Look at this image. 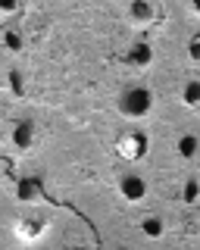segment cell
Instances as JSON below:
<instances>
[{"instance_id": "6da1fadb", "label": "cell", "mask_w": 200, "mask_h": 250, "mask_svg": "<svg viewBox=\"0 0 200 250\" xmlns=\"http://www.w3.org/2000/svg\"><path fill=\"white\" fill-rule=\"evenodd\" d=\"M150 106H153V94L147 88H128L125 97H122V113H125V116H135V119L147 116Z\"/></svg>"}, {"instance_id": "7a4b0ae2", "label": "cell", "mask_w": 200, "mask_h": 250, "mask_svg": "<svg viewBox=\"0 0 200 250\" xmlns=\"http://www.w3.org/2000/svg\"><path fill=\"white\" fill-rule=\"evenodd\" d=\"M144 147H147V138L144 135H125L119 141V153L128 156V160H138V156L144 153Z\"/></svg>"}, {"instance_id": "3957f363", "label": "cell", "mask_w": 200, "mask_h": 250, "mask_svg": "<svg viewBox=\"0 0 200 250\" xmlns=\"http://www.w3.org/2000/svg\"><path fill=\"white\" fill-rule=\"evenodd\" d=\"M119 188H122V194H125V200H144V194H147V185L138 175H122Z\"/></svg>"}, {"instance_id": "277c9868", "label": "cell", "mask_w": 200, "mask_h": 250, "mask_svg": "<svg viewBox=\"0 0 200 250\" xmlns=\"http://www.w3.org/2000/svg\"><path fill=\"white\" fill-rule=\"evenodd\" d=\"M32 138H35L32 122H19L16 128H13V144H16L19 150H28V147H32Z\"/></svg>"}, {"instance_id": "5b68a950", "label": "cell", "mask_w": 200, "mask_h": 250, "mask_svg": "<svg viewBox=\"0 0 200 250\" xmlns=\"http://www.w3.org/2000/svg\"><path fill=\"white\" fill-rule=\"evenodd\" d=\"M132 19L135 22H150L153 19V6L147 3V0H135L132 3Z\"/></svg>"}, {"instance_id": "8992f818", "label": "cell", "mask_w": 200, "mask_h": 250, "mask_svg": "<svg viewBox=\"0 0 200 250\" xmlns=\"http://www.w3.org/2000/svg\"><path fill=\"white\" fill-rule=\"evenodd\" d=\"M181 100H184V106H197L200 104V82H197V78H191V82L184 84Z\"/></svg>"}, {"instance_id": "52a82bcc", "label": "cell", "mask_w": 200, "mask_h": 250, "mask_svg": "<svg viewBox=\"0 0 200 250\" xmlns=\"http://www.w3.org/2000/svg\"><path fill=\"white\" fill-rule=\"evenodd\" d=\"M179 153L184 156V160H191V156L197 153V135H184L179 141Z\"/></svg>"}, {"instance_id": "ba28073f", "label": "cell", "mask_w": 200, "mask_h": 250, "mask_svg": "<svg viewBox=\"0 0 200 250\" xmlns=\"http://www.w3.org/2000/svg\"><path fill=\"white\" fill-rule=\"evenodd\" d=\"M141 231L150 234V238H160V234H163V222H160L157 216H147V219L141 222Z\"/></svg>"}, {"instance_id": "9c48e42d", "label": "cell", "mask_w": 200, "mask_h": 250, "mask_svg": "<svg viewBox=\"0 0 200 250\" xmlns=\"http://www.w3.org/2000/svg\"><path fill=\"white\" fill-rule=\"evenodd\" d=\"M132 62H138V66H147V62H150V47H147V44H135Z\"/></svg>"}, {"instance_id": "30bf717a", "label": "cell", "mask_w": 200, "mask_h": 250, "mask_svg": "<svg viewBox=\"0 0 200 250\" xmlns=\"http://www.w3.org/2000/svg\"><path fill=\"white\" fill-rule=\"evenodd\" d=\"M197 200V178H188L184 185V203H194Z\"/></svg>"}, {"instance_id": "8fae6325", "label": "cell", "mask_w": 200, "mask_h": 250, "mask_svg": "<svg viewBox=\"0 0 200 250\" xmlns=\"http://www.w3.org/2000/svg\"><path fill=\"white\" fill-rule=\"evenodd\" d=\"M0 10H3V13H13V10H16V0H0Z\"/></svg>"}, {"instance_id": "7c38bea8", "label": "cell", "mask_w": 200, "mask_h": 250, "mask_svg": "<svg viewBox=\"0 0 200 250\" xmlns=\"http://www.w3.org/2000/svg\"><path fill=\"white\" fill-rule=\"evenodd\" d=\"M200 57V44H197V38H194V41H191V60H197Z\"/></svg>"}]
</instances>
